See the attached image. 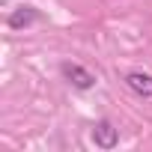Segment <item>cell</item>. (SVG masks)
Here are the masks:
<instances>
[{
	"label": "cell",
	"instance_id": "cell-1",
	"mask_svg": "<svg viewBox=\"0 0 152 152\" xmlns=\"http://www.w3.org/2000/svg\"><path fill=\"white\" fill-rule=\"evenodd\" d=\"M60 69H63V78H66L75 90H93V87H96V75H93L90 69H84V66H78V63H63Z\"/></svg>",
	"mask_w": 152,
	"mask_h": 152
},
{
	"label": "cell",
	"instance_id": "cell-2",
	"mask_svg": "<svg viewBox=\"0 0 152 152\" xmlns=\"http://www.w3.org/2000/svg\"><path fill=\"white\" fill-rule=\"evenodd\" d=\"M93 143H96L99 149H113V146L119 143V131H116L107 119H102V122H96V128H93Z\"/></svg>",
	"mask_w": 152,
	"mask_h": 152
},
{
	"label": "cell",
	"instance_id": "cell-3",
	"mask_svg": "<svg viewBox=\"0 0 152 152\" xmlns=\"http://www.w3.org/2000/svg\"><path fill=\"white\" fill-rule=\"evenodd\" d=\"M125 84H128L137 96L152 99V75H146V72H128V75H125Z\"/></svg>",
	"mask_w": 152,
	"mask_h": 152
},
{
	"label": "cell",
	"instance_id": "cell-4",
	"mask_svg": "<svg viewBox=\"0 0 152 152\" xmlns=\"http://www.w3.org/2000/svg\"><path fill=\"white\" fill-rule=\"evenodd\" d=\"M36 18H39V12H36L33 6H21V9H15V12L9 15V27H12V30H21V27H30Z\"/></svg>",
	"mask_w": 152,
	"mask_h": 152
}]
</instances>
